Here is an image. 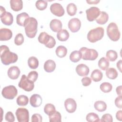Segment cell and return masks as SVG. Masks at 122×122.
<instances>
[{
	"label": "cell",
	"instance_id": "47",
	"mask_svg": "<svg viewBox=\"0 0 122 122\" xmlns=\"http://www.w3.org/2000/svg\"><path fill=\"white\" fill-rule=\"evenodd\" d=\"M116 118L117 120L121 121L122 120V110L118 111L116 113Z\"/></svg>",
	"mask_w": 122,
	"mask_h": 122
},
{
	"label": "cell",
	"instance_id": "1",
	"mask_svg": "<svg viewBox=\"0 0 122 122\" xmlns=\"http://www.w3.org/2000/svg\"><path fill=\"white\" fill-rule=\"evenodd\" d=\"M0 54L1 62L5 65L15 63L18 59V55L10 51L9 47L5 45L0 46Z\"/></svg>",
	"mask_w": 122,
	"mask_h": 122
},
{
	"label": "cell",
	"instance_id": "15",
	"mask_svg": "<svg viewBox=\"0 0 122 122\" xmlns=\"http://www.w3.org/2000/svg\"><path fill=\"white\" fill-rule=\"evenodd\" d=\"M42 99L41 97L38 94H33L30 99V104L34 108L39 107L42 103Z\"/></svg>",
	"mask_w": 122,
	"mask_h": 122
},
{
	"label": "cell",
	"instance_id": "28",
	"mask_svg": "<svg viewBox=\"0 0 122 122\" xmlns=\"http://www.w3.org/2000/svg\"><path fill=\"white\" fill-rule=\"evenodd\" d=\"M28 64L30 69H35L39 66V61L36 57L31 56L28 60Z\"/></svg>",
	"mask_w": 122,
	"mask_h": 122
},
{
	"label": "cell",
	"instance_id": "36",
	"mask_svg": "<svg viewBox=\"0 0 122 122\" xmlns=\"http://www.w3.org/2000/svg\"><path fill=\"white\" fill-rule=\"evenodd\" d=\"M106 56L107 59L111 61H115L117 57L118 54L116 51L113 50H109L106 53Z\"/></svg>",
	"mask_w": 122,
	"mask_h": 122
},
{
	"label": "cell",
	"instance_id": "6",
	"mask_svg": "<svg viewBox=\"0 0 122 122\" xmlns=\"http://www.w3.org/2000/svg\"><path fill=\"white\" fill-rule=\"evenodd\" d=\"M79 51L81 55V58L84 60L94 61L98 56V52L94 49L81 47Z\"/></svg>",
	"mask_w": 122,
	"mask_h": 122
},
{
	"label": "cell",
	"instance_id": "49",
	"mask_svg": "<svg viewBox=\"0 0 122 122\" xmlns=\"http://www.w3.org/2000/svg\"><path fill=\"white\" fill-rule=\"evenodd\" d=\"M100 0H87L86 2L89 4H97L99 2H100Z\"/></svg>",
	"mask_w": 122,
	"mask_h": 122
},
{
	"label": "cell",
	"instance_id": "21",
	"mask_svg": "<svg viewBox=\"0 0 122 122\" xmlns=\"http://www.w3.org/2000/svg\"><path fill=\"white\" fill-rule=\"evenodd\" d=\"M11 9L15 11L20 10L23 8V2L21 0H10Z\"/></svg>",
	"mask_w": 122,
	"mask_h": 122
},
{
	"label": "cell",
	"instance_id": "23",
	"mask_svg": "<svg viewBox=\"0 0 122 122\" xmlns=\"http://www.w3.org/2000/svg\"><path fill=\"white\" fill-rule=\"evenodd\" d=\"M109 15L105 11H101L98 17L96 19V22L98 24L103 25L105 24L108 20Z\"/></svg>",
	"mask_w": 122,
	"mask_h": 122
},
{
	"label": "cell",
	"instance_id": "27",
	"mask_svg": "<svg viewBox=\"0 0 122 122\" xmlns=\"http://www.w3.org/2000/svg\"><path fill=\"white\" fill-rule=\"evenodd\" d=\"M98 64L99 67L101 70L105 71L108 68L110 63L109 60L107 58L105 57H102L99 61Z\"/></svg>",
	"mask_w": 122,
	"mask_h": 122
},
{
	"label": "cell",
	"instance_id": "35",
	"mask_svg": "<svg viewBox=\"0 0 122 122\" xmlns=\"http://www.w3.org/2000/svg\"><path fill=\"white\" fill-rule=\"evenodd\" d=\"M101 90L105 93L110 92L112 89V85L108 82H102L100 86Z\"/></svg>",
	"mask_w": 122,
	"mask_h": 122
},
{
	"label": "cell",
	"instance_id": "11",
	"mask_svg": "<svg viewBox=\"0 0 122 122\" xmlns=\"http://www.w3.org/2000/svg\"><path fill=\"white\" fill-rule=\"evenodd\" d=\"M50 10L53 14L58 17L62 16L65 12L62 6L59 3L52 4L50 6Z\"/></svg>",
	"mask_w": 122,
	"mask_h": 122
},
{
	"label": "cell",
	"instance_id": "4",
	"mask_svg": "<svg viewBox=\"0 0 122 122\" xmlns=\"http://www.w3.org/2000/svg\"><path fill=\"white\" fill-rule=\"evenodd\" d=\"M38 40L40 43L44 44L46 47L49 48H53L56 44L55 39L45 32L40 33Z\"/></svg>",
	"mask_w": 122,
	"mask_h": 122
},
{
	"label": "cell",
	"instance_id": "43",
	"mask_svg": "<svg viewBox=\"0 0 122 122\" xmlns=\"http://www.w3.org/2000/svg\"><path fill=\"white\" fill-rule=\"evenodd\" d=\"M5 120L8 122H13L15 121V117L13 113L11 112H8L6 113L5 116Z\"/></svg>",
	"mask_w": 122,
	"mask_h": 122
},
{
	"label": "cell",
	"instance_id": "9",
	"mask_svg": "<svg viewBox=\"0 0 122 122\" xmlns=\"http://www.w3.org/2000/svg\"><path fill=\"white\" fill-rule=\"evenodd\" d=\"M16 116L19 122H28L29 113L28 110L24 108H19L16 111Z\"/></svg>",
	"mask_w": 122,
	"mask_h": 122
},
{
	"label": "cell",
	"instance_id": "32",
	"mask_svg": "<svg viewBox=\"0 0 122 122\" xmlns=\"http://www.w3.org/2000/svg\"><path fill=\"white\" fill-rule=\"evenodd\" d=\"M16 102L17 104L19 106H26L29 102V98L24 95H20L17 98Z\"/></svg>",
	"mask_w": 122,
	"mask_h": 122
},
{
	"label": "cell",
	"instance_id": "40",
	"mask_svg": "<svg viewBox=\"0 0 122 122\" xmlns=\"http://www.w3.org/2000/svg\"><path fill=\"white\" fill-rule=\"evenodd\" d=\"M24 42V37L21 33H18L14 38V43L17 45H20Z\"/></svg>",
	"mask_w": 122,
	"mask_h": 122
},
{
	"label": "cell",
	"instance_id": "46",
	"mask_svg": "<svg viewBox=\"0 0 122 122\" xmlns=\"http://www.w3.org/2000/svg\"><path fill=\"white\" fill-rule=\"evenodd\" d=\"M122 96H118L116 98L115 100V104L116 106L120 109H122Z\"/></svg>",
	"mask_w": 122,
	"mask_h": 122
},
{
	"label": "cell",
	"instance_id": "5",
	"mask_svg": "<svg viewBox=\"0 0 122 122\" xmlns=\"http://www.w3.org/2000/svg\"><path fill=\"white\" fill-rule=\"evenodd\" d=\"M107 34L108 37L112 41H116L120 38V32L117 24L114 22L110 23L107 28Z\"/></svg>",
	"mask_w": 122,
	"mask_h": 122
},
{
	"label": "cell",
	"instance_id": "16",
	"mask_svg": "<svg viewBox=\"0 0 122 122\" xmlns=\"http://www.w3.org/2000/svg\"><path fill=\"white\" fill-rule=\"evenodd\" d=\"M12 37L11 30L7 28H1L0 29V40L8 41Z\"/></svg>",
	"mask_w": 122,
	"mask_h": 122
},
{
	"label": "cell",
	"instance_id": "48",
	"mask_svg": "<svg viewBox=\"0 0 122 122\" xmlns=\"http://www.w3.org/2000/svg\"><path fill=\"white\" fill-rule=\"evenodd\" d=\"M122 86L120 85L118 86L116 89V93L119 96H122Z\"/></svg>",
	"mask_w": 122,
	"mask_h": 122
},
{
	"label": "cell",
	"instance_id": "22",
	"mask_svg": "<svg viewBox=\"0 0 122 122\" xmlns=\"http://www.w3.org/2000/svg\"><path fill=\"white\" fill-rule=\"evenodd\" d=\"M56 68V63L52 60H48L44 64V69L47 72L53 71Z\"/></svg>",
	"mask_w": 122,
	"mask_h": 122
},
{
	"label": "cell",
	"instance_id": "8",
	"mask_svg": "<svg viewBox=\"0 0 122 122\" xmlns=\"http://www.w3.org/2000/svg\"><path fill=\"white\" fill-rule=\"evenodd\" d=\"M18 91L14 85H9L3 88L1 94L3 97L7 99L12 100L17 95Z\"/></svg>",
	"mask_w": 122,
	"mask_h": 122
},
{
	"label": "cell",
	"instance_id": "10",
	"mask_svg": "<svg viewBox=\"0 0 122 122\" xmlns=\"http://www.w3.org/2000/svg\"><path fill=\"white\" fill-rule=\"evenodd\" d=\"M100 10L97 7H92L86 10L87 19L89 21L96 20L100 14Z\"/></svg>",
	"mask_w": 122,
	"mask_h": 122
},
{
	"label": "cell",
	"instance_id": "39",
	"mask_svg": "<svg viewBox=\"0 0 122 122\" xmlns=\"http://www.w3.org/2000/svg\"><path fill=\"white\" fill-rule=\"evenodd\" d=\"M48 5L47 1L43 0H37L36 2L35 6L37 9L40 10H45Z\"/></svg>",
	"mask_w": 122,
	"mask_h": 122
},
{
	"label": "cell",
	"instance_id": "25",
	"mask_svg": "<svg viewBox=\"0 0 122 122\" xmlns=\"http://www.w3.org/2000/svg\"><path fill=\"white\" fill-rule=\"evenodd\" d=\"M102 73L98 69L93 70L91 75V77L92 78V80L95 82H98L101 81L102 78Z\"/></svg>",
	"mask_w": 122,
	"mask_h": 122
},
{
	"label": "cell",
	"instance_id": "24",
	"mask_svg": "<svg viewBox=\"0 0 122 122\" xmlns=\"http://www.w3.org/2000/svg\"><path fill=\"white\" fill-rule=\"evenodd\" d=\"M69 32L65 29H61L57 34V39L61 41H67L69 38Z\"/></svg>",
	"mask_w": 122,
	"mask_h": 122
},
{
	"label": "cell",
	"instance_id": "19",
	"mask_svg": "<svg viewBox=\"0 0 122 122\" xmlns=\"http://www.w3.org/2000/svg\"><path fill=\"white\" fill-rule=\"evenodd\" d=\"M30 18L29 15L26 12H22L17 15L16 23L20 26H24L27 20Z\"/></svg>",
	"mask_w": 122,
	"mask_h": 122
},
{
	"label": "cell",
	"instance_id": "51",
	"mask_svg": "<svg viewBox=\"0 0 122 122\" xmlns=\"http://www.w3.org/2000/svg\"><path fill=\"white\" fill-rule=\"evenodd\" d=\"M6 12V11L5 8L3 7H2V6H0V16H2Z\"/></svg>",
	"mask_w": 122,
	"mask_h": 122
},
{
	"label": "cell",
	"instance_id": "20",
	"mask_svg": "<svg viewBox=\"0 0 122 122\" xmlns=\"http://www.w3.org/2000/svg\"><path fill=\"white\" fill-rule=\"evenodd\" d=\"M62 23L59 20L55 19L52 20L50 23V27L52 31L54 32H59L61 30Z\"/></svg>",
	"mask_w": 122,
	"mask_h": 122
},
{
	"label": "cell",
	"instance_id": "13",
	"mask_svg": "<svg viewBox=\"0 0 122 122\" xmlns=\"http://www.w3.org/2000/svg\"><path fill=\"white\" fill-rule=\"evenodd\" d=\"M64 106L67 112L73 113L76 110L77 104L73 99L68 98L64 102Z\"/></svg>",
	"mask_w": 122,
	"mask_h": 122
},
{
	"label": "cell",
	"instance_id": "44",
	"mask_svg": "<svg viewBox=\"0 0 122 122\" xmlns=\"http://www.w3.org/2000/svg\"><path fill=\"white\" fill-rule=\"evenodd\" d=\"M32 122H41L42 121V116L38 113H35L31 116Z\"/></svg>",
	"mask_w": 122,
	"mask_h": 122
},
{
	"label": "cell",
	"instance_id": "34",
	"mask_svg": "<svg viewBox=\"0 0 122 122\" xmlns=\"http://www.w3.org/2000/svg\"><path fill=\"white\" fill-rule=\"evenodd\" d=\"M66 10L67 13L69 14V15L72 16H74L76 13L77 8L75 4L73 3H70L67 5Z\"/></svg>",
	"mask_w": 122,
	"mask_h": 122
},
{
	"label": "cell",
	"instance_id": "3",
	"mask_svg": "<svg viewBox=\"0 0 122 122\" xmlns=\"http://www.w3.org/2000/svg\"><path fill=\"white\" fill-rule=\"evenodd\" d=\"M104 29L102 27H97L91 30L87 34L88 40L92 43L101 40L104 36Z\"/></svg>",
	"mask_w": 122,
	"mask_h": 122
},
{
	"label": "cell",
	"instance_id": "14",
	"mask_svg": "<svg viewBox=\"0 0 122 122\" xmlns=\"http://www.w3.org/2000/svg\"><path fill=\"white\" fill-rule=\"evenodd\" d=\"M20 69L16 66L10 67L8 70L7 74L9 77L12 80H16L20 76Z\"/></svg>",
	"mask_w": 122,
	"mask_h": 122
},
{
	"label": "cell",
	"instance_id": "12",
	"mask_svg": "<svg viewBox=\"0 0 122 122\" xmlns=\"http://www.w3.org/2000/svg\"><path fill=\"white\" fill-rule=\"evenodd\" d=\"M68 28L72 32H76L79 30L81 27L80 20L76 18L71 19L68 24Z\"/></svg>",
	"mask_w": 122,
	"mask_h": 122
},
{
	"label": "cell",
	"instance_id": "50",
	"mask_svg": "<svg viewBox=\"0 0 122 122\" xmlns=\"http://www.w3.org/2000/svg\"><path fill=\"white\" fill-rule=\"evenodd\" d=\"M122 60H119L117 63V67L119 70L120 71L122 72Z\"/></svg>",
	"mask_w": 122,
	"mask_h": 122
},
{
	"label": "cell",
	"instance_id": "17",
	"mask_svg": "<svg viewBox=\"0 0 122 122\" xmlns=\"http://www.w3.org/2000/svg\"><path fill=\"white\" fill-rule=\"evenodd\" d=\"M89 71V67L84 64H80L76 68V71L80 76H86L88 75Z\"/></svg>",
	"mask_w": 122,
	"mask_h": 122
},
{
	"label": "cell",
	"instance_id": "42",
	"mask_svg": "<svg viewBox=\"0 0 122 122\" xmlns=\"http://www.w3.org/2000/svg\"><path fill=\"white\" fill-rule=\"evenodd\" d=\"M100 121L104 122H112L113 121L112 117L109 113H105L102 116Z\"/></svg>",
	"mask_w": 122,
	"mask_h": 122
},
{
	"label": "cell",
	"instance_id": "38",
	"mask_svg": "<svg viewBox=\"0 0 122 122\" xmlns=\"http://www.w3.org/2000/svg\"><path fill=\"white\" fill-rule=\"evenodd\" d=\"M49 121L51 122H60L61 121V116L59 112H55L52 115L49 116Z\"/></svg>",
	"mask_w": 122,
	"mask_h": 122
},
{
	"label": "cell",
	"instance_id": "31",
	"mask_svg": "<svg viewBox=\"0 0 122 122\" xmlns=\"http://www.w3.org/2000/svg\"><path fill=\"white\" fill-rule=\"evenodd\" d=\"M106 75L108 78L112 80H114L117 77L118 72L115 68H110L106 70Z\"/></svg>",
	"mask_w": 122,
	"mask_h": 122
},
{
	"label": "cell",
	"instance_id": "2",
	"mask_svg": "<svg viewBox=\"0 0 122 122\" xmlns=\"http://www.w3.org/2000/svg\"><path fill=\"white\" fill-rule=\"evenodd\" d=\"M38 22L33 17H30L24 25L26 35L30 38H33L37 32Z\"/></svg>",
	"mask_w": 122,
	"mask_h": 122
},
{
	"label": "cell",
	"instance_id": "7",
	"mask_svg": "<svg viewBox=\"0 0 122 122\" xmlns=\"http://www.w3.org/2000/svg\"><path fill=\"white\" fill-rule=\"evenodd\" d=\"M19 87L26 92H30L34 89V82L29 80L28 77L23 74L21 76L18 84Z\"/></svg>",
	"mask_w": 122,
	"mask_h": 122
},
{
	"label": "cell",
	"instance_id": "30",
	"mask_svg": "<svg viewBox=\"0 0 122 122\" xmlns=\"http://www.w3.org/2000/svg\"><path fill=\"white\" fill-rule=\"evenodd\" d=\"M81 58V55L79 51H74L71 52L70 55V60L73 62H78Z\"/></svg>",
	"mask_w": 122,
	"mask_h": 122
},
{
	"label": "cell",
	"instance_id": "41",
	"mask_svg": "<svg viewBox=\"0 0 122 122\" xmlns=\"http://www.w3.org/2000/svg\"><path fill=\"white\" fill-rule=\"evenodd\" d=\"M38 77V73L36 71H31L30 72L27 76V77L29 80L32 82H35L37 80Z\"/></svg>",
	"mask_w": 122,
	"mask_h": 122
},
{
	"label": "cell",
	"instance_id": "18",
	"mask_svg": "<svg viewBox=\"0 0 122 122\" xmlns=\"http://www.w3.org/2000/svg\"><path fill=\"white\" fill-rule=\"evenodd\" d=\"M1 22L5 25L10 26L13 21V17L12 14L9 12H6L2 16H0Z\"/></svg>",
	"mask_w": 122,
	"mask_h": 122
},
{
	"label": "cell",
	"instance_id": "29",
	"mask_svg": "<svg viewBox=\"0 0 122 122\" xmlns=\"http://www.w3.org/2000/svg\"><path fill=\"white\" fill-rule=\"evenodd\" d=\"M55 52L56 55L59 58H63L67 53V49L65 47L60 45L57 47Z\"/></svg>",
	"mask_w": 122,
	"mask_h": 122
},
{
	"label": "cell",
	"instance_id": "26",
	"mask_svg": "<svg viewBox=\"0 0 122 122\" xmlns=\"http://www.w3.org/2000/svg\"><path fill=\"white\" fill-rule=\"evenodd\" d=\"M94 107L96 110L100 112L105 111L107 109L106 103L102 101H97L94 104Z\"/></svg>",
	"mask_w": 122,
	"mask_h": 122
},
{
	"label": "cell",
	"instance_id": "45",
	"mask_svg": "<svg viewBox=\"0 0 122 122\" xmlns=\"http://www.w3.org/2000/svg\"><path fill=\"white\" fill-rule=\"evenodd\" d=\"M81 82L83 86H88L91 84L92 80L90 77H85L81 79Z\"/></svg>",
	"mask_w": 122,
	"mask_h": 122
},
{
	"label": "cell",
	"instance_id": "33",
	"mask_svg": "<svg viewBox=\"0 0 122 122\" xmlns=\"http://www.w3.org/2000/svg\"><path fill=\"white\" fill-rule=\"evenodd\" d=\"M44 112L47 115L50 116L56 112L55 107L52 104L47 103L44 106Z\"/></svg>",
	"mask_w": 122,
	"mask_h": 122
},
{
	"label": "cell",
	"instance_id": "37",
	"mask_svg": "<svg viewBox=\"0 0 122 122\" xmlns=\"http://www.w3.org/2000/svg\"><path fill=\"white\" fill-rule=\"evenodd\" d=\"M86 119L87 121L89 122H97L100 121L98 115L94 112L89 113L86 115Z\"/></svg>",
	"mask_w": 122,
	"mask_h": 122
}]
</instances>
